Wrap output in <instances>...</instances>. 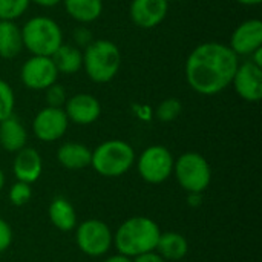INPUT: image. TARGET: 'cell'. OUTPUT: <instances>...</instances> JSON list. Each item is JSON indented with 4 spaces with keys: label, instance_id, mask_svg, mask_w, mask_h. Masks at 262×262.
I'll list each match as a JSON object with an SVG mask.
<instances>
[{
    "label": "cell",
    "instance_id": "1",
    "mask_svg": "<svg viewBox=\"0 0 262 262\" xmlns=\"http://www.w3.org/2000/svg\"><path fill=\"white\" fill-rule=\"evenodd\" d=\"M238 66V55L229 45L206 41L189 54L184 66L186 81L200 95H216L232 84Z\"/></svg>",
    "mask_w": 262,
    "mask_h": 262
},
{
    "label": "cell",
    "instance_id": "2",
    "mask_svg": "<svg viewBox=\"0 0 262 262\" xmlns=\"http://www.w3.org/2000/svg\"><path fill=\"white\" fill-rule=\"evenodd\" d=\"M160 235L161 230L154 220L147 216H132L117 229L114 243L120 255L135 258L155 250Z\"/></svg>",
    "mask_w": 262,
    "mask_h": 262
},
{
    "label": "cell",
    "instance_id": "3",
    "mask_svg": "<svg viewBox=\"0 0 262 262\" xmlns=\"http://www.w3.org/2000/svg\"><path fill=\"white\" fill-rule=\"evenodd\" d=\"M121 66V52L111 40H94L84 48L83 68L94 83H109Z\"/></svg>",
    "mask_w": 262,
    "mask_h": 262
},
{
    "label": "cell",
    "instance_id": "4",
    "mask_svg": "<svg viewBox=\"0 0 262 262\" xmlns=\"http://www.w3.org/2000/svg\"><path fill=\"white\" fill-rule=\"evenodd\" d=\"M135 163L134 147L123 140H107L92 150L91 166L106 178L124 175Z\"/></svg>",
    "mask_w": 262,
    "mask_h": 262
},
{
    "label": "cell",
    "instance_id": "5",
    "mask_svg": "<svg viewBox=\"0 0 262 262\" xmlns=\"http://www.w3.org/2000/svg\"><path fill=\"white\" fill-rule=\"evenodd\" d=\"M23 48L32 55L51 57L63 43V32L60 25L45 15L29 18L21 28Z\"/></svg>",
    "mask_w": 262,
    "mask_h": 262
},
{
    "label": "cell",
    "instance_id": "6",
    "mask_svg": "<svg viewBox=\"0 0 262 262\" xmlns=\"http://www.w3.org/2000/svg\"><path fill=\"white\" fill-rule=\"evenodd\" d=\"M173 173L178 184L187 193H203L212 181V169L207 160L198 152H184L173 163Z\"/></svg>",
    "mask_w": 262,
    "mask_h": 262
},
{
    "label": "cell",
    "instance_id": "7",
    "mask_svg": "<svg viewBox=\"0 0 262 262\" xmlns=\"http://www.w3.org/2000/svg\"><path fill=\"white\" fill-rule=\"evenodd\" d=\"M173 157L170 150L161 144L144 149L137 161L140 177L149 184H161L173 173Z\"/></svg>",
    "mask_w": 262,
    "mask_h": 262
},
{
    "label": "cell",
    "instance_id": "8",
    "mask_svg": "<svg viewBox=\"0 0 262 262\" xmlns=\"http://www.w3.org/2000/svg\"><path fill=\"white\" fill-rule=\"evenodd\" d=\"M75 241L78 249L92 258L103 256L109 252L114 236L109 226L100 220H86L78 224L75 232Z\"/></svg>",
    "mask_w": 262,
    "mask_h": 262
},
{
    "label": "cell",
    "instance_id": "9",
    "mask_svg": "<svg viewBox=\"0 0 262 262\" xmlns=\"http://www.w3.org/2000/svg\"><path fill=\"white\" fill-rule=\"evenodd\" d=\"M58 78V71L51 57L32 55L20 69V80L23 86L31 91H45Z\"/></svg>",
    "mask_w": 262,
    "mask_h": 262
},
{
    "label": "cell",
    "instance_id": "10",
    "mask_svg": "<svg viewBox=\"0 0 262 262\" xmlns=\"http://www.w3.org/2000/svg\"><path fill=\"white\" fill-rule=\"evenodd\" d=\"M69 126V120L63 111V107H51L46 106L37 112L32 120V132L35 138L45 143H52L60 140Z\"/></svg>",
    "mask_w": 262,
    "mask_h": 262
},
{
    "label": "cell",
    "instance_id": "11",
    "mask_svg": "<svg viewBox=\"0 0 262 262\" xmlns=\"http://www.w3.org/2000/svg\"><path fill=\"white\" fill-rule=\"evenodd\" d=\"M232 84L244 101L258 103L262 98V68L250 60L241 63L233 75Z\"/></svg>",
    "mask_w": 262,
    "mask_h": 262
},
{
    "label": "cell",
    "instance_id": "12",
    "mask_svg": "<svg viewBox=\"0 0 262 262\" xmlns=\"http://www.w3.org/2000/svg\"><path fill=\"white\" fill-rule=\"evenodd\" d=\"M64 114L69 121L78 126L95 123L101 115V103L91 94H75L64 103Z\"/></svg>",
    "mask_w": 262,
    "mask_h": 262
},
{
    "label": "cell",
    "instance_id": "13",
    "mask_svg": "<svg viewBox=\"0 0 262 262\" xmlns=\"http://www.w3.org/2000/svg\"><path fill=\"white\" fill-rule=\"evenodd\" d=\"M230 49L239 55H252L262 48V21L259 18H249L243 21L230 37Z\"/></svg>",
    "mask_w": 262,
    "mask_h": 262
},
{
    "label": "cell",
    "instance_id": "14",
    "mask_svg": "<svg viewBox=\"0 0 262 262\" xmlns=\"http://www.w3.org/2000/svg\"><path fill=\"white\" fill-rule=\"evenodd\" d=\"M167 0H132L130 18L134 25L143 29H152L158 26L167 15Z\"/></svg>",
    "mask_w": 262,
    "mask_h": 262
},
{
    "label": "cell",
    "instance_id": "15",
    "mask_svg": "<svg viewBox=\"0 0 262 262\" xmlns=\"http://www.w3.org/2000/svg\"><path fill=\"white\" fill-rule=\"evenodd\" d=\"M12 172L17 181L34 184L41 172H43V160L37 149L25 146L18 152H15V158L12 163Z\"/></svg>",
    "mask_w": 262,
    "mask_h": 262
},
{
    "label": "cell",
    "instance_id": "16",
    "mask_svg": "<svg viewBox=\"0 0 262 262\" xmlns=\"http://www.w3.org/2000/svg\"><path fill=\"white\" fill-rule=\"evenodd\" d=\"M28 141V132L23 126V123L14 117V114L3 121H0V146L6 152H18L26 146Z\"/></svg>",
    "mask_w": 262,
    "mask_h": 262
},
{
    "label": "cell",
    "instance_id": "17",
    "mask_svg": "<svg viewBox=\"0 0 262 262\" xmlns=\"http://www.w3.org/2000/svg\"><path fill=\"white\" fill-rule=\"evenodd\" d=\"M91 158H92V150L88 146L75 141L64 143L57 150L58 163L69 170H81L89 167Z\"/></svg>",
    "mask_w": 262,
    "mask_h": 262
},
{
    "label": "cell",
    "instance_id": "18",
    "mask_svg": "<svg viewBox=\"0 0 262 262\" xmlns=\"http://www.w3.org/2000/svg\"><path fill=\"white\" fill-rule=\"evenodd\" d=\"M48 216L54 227L61 232H71L77 227V212L74 206L63 196H57L48 207Z\"/></svg>",
    "mask_w": 262,
    "mask_h": 262
},
{
    "label": "cell",
    "instance_id": "19",
    "mask_svg": "<svg viewBox=\"0 0 262 262\" xmlns=\"http://www.w3.org/2000/svg\"><path fill=\"white\" fill-rule=\"evenodd\" d=\"M155 252L161 255L166 261H180L189 253V243L181 233L166 232L160 235Z\"/></svg>",
    "mask_w": 262,
    "mask_h": 262
},
{
    "label": "cell",
    "instance_id": "20",
    "mask_svg": "<svg viewBox=\"0 0 262 262\" xmlns=\"http://www.w3.org/2000/svg\"><path fill=\"white\" fill-rule=\"evenodd\" d=\"M58 74L72 75L83 68V52L75 45L61 43L60 48L51 55Z\"/></svg>",
    "mask_w": 262,
    "mask_h": 262
},
{
    "label": "cell",
    "instance_id": "21",
    "mask_svg": "<svg viewBox=\"0 0 262 262\" xmlns=\"http://www.w3.org/2000/svg\"><path fill=\"white\" fill-rule=\"evenodd\" d=\"M23 49L21 28L14 21L0 20V57L11 60L17 57Z\"/></svg>",
    "mask_w": 262,
    "mask_h": 262
},
{
    "label": "cell",
    "instance_id": "22",
    "mask_svg": "<svg viewBox=\"0 0 262 262\" xmlns=\"http://www.w3.org/2000/svg\"><path fill=\"white\" fill-rule=\"evenodd\" d=\"M64 9L78 23H92L103 12V0H63Z\"/></svg>",
    "mask_w": 262,
    "mask_h": 262
},
{
    "label": "cell",
    "instance_id": "23",
    "mask_svg": "<svg viewBox=\"0 0 262 262\" xmlns=\"http://www.w3.org/2000/svg\"><path fill=\"white\" fill-rule=\"evenodd\" d=\"M181 111H183L181 101L173 97H169L157 106L155 117L161 123H172L173 120H177L181 115Z\"/></svg>",
    "mask_w": 262,
    "mask_h": 262
},
{
    "label": "cell",
    "instance_id": "24",
    "mask_svg": "<svg viewBox=\"0 0 262 262\" xmlns=\"http://www.w3.org/2000/svg\"><path fill=\"white\" fill-rule=\"evenodd\" d=\"M29 0H0V20L14 21L29 8Z\"/></svg>",
    "mask_w": 262,
    "mask_h": 262
},
{
    "label": "cell",
    "instance_id": "25",
    "mask_svg": "<svg viewBox=\"0 0 262 262\" xmlns=\"http://www.w3.org/2000/svg\"><path fill=\"white\" fill-rule=\"evenodd\" d=\"M14 106H15L14 91L8 81L0 78V121L12 115Z\"/></svg>",
    "mask_w": 262,
    "mask_h": 262
},
{
    "label": "cell",
    "instance_id": "26",
    "mask_svg": "<svg viewBox=\"0 0 262 262\" xmlns=\"http://www.w3.org/2000/svg\"><path fill=\"white\" fill-rule=\"evenodd\" d=\"M9 201L12 206H25L31 196H32V190H31V184H26V183H21V181H17L15 184L11 186L9 189Z\"/></svg>",
    "mask_w": 262,
    "mask_h": 262
},
{
    "label": "cell",
    "instance_id": "27",
    "mask_svg": "<svg viewBox=\"0 0 262 262\" xmlns=\"http://www.w3.org/2000/svg\"><path fill=\"white\" fill-rule=\"evenodd\" d=\"M46 91V104L51 107H63L66 100H68V94L66 89L60 84V83H54L49 88L45 89Z\"/></svg>",
    "mask_w": 262,
    "mask_h": 262
},
{
    "label": "cell",
    "instance_id": "28",
    "mask_svg": "<svg viewBox=\"0 0 262 262\" xmlns=\"http://www.w3.org/2000/svg\"><path fill=\"white\" fill-rule=\"evenodd\" d=\"M72 38H74V43L77 48H86L88 45H91L94 41V35H92V31L88 29L86 26H78L74 29V34H72Z\"/></svg>",
    "mask_w": 262,
    "mask_h": 262
},
{
    "label": "cell",
    "instance_id": "29",
    "mask_svg": "<svg viewBox=\"0 0 262 262\" xmlns=\"http://www.w3.org/2000/svg\"><path fill=\"white\" fill-rule=\"evenodd\" d=\"M12 243V229L11 226L0 216V253L6 252Z\"/></svg>",
    "mask_w": 262,
    "mask_h": 262
},
{
    "label": "cell",
    "instance_id": "30",
    "mask_svg": "<svg viewBox=\"0 0 262 262\" xmlns=\"http://www.w3.org/2000/svg\"><path fill=\"white\" fill-rule=\"evenodd\" d=\"M132 262H166V259L161 255H158L155 250H152V252H146V253L135 256Z\"/></svg>",
    "mask_w": 262,
    "mask_h": 262
},
{
    "label": "cell",
    "instance_id": "31",
    "mask_svg": "<svg viewBox=\"0 0 262 262\" xmlns=\"http://www.w3.org/2000/svg\"><path fill=\"white\" fill-rule=\"evenodd\" d=\"M29 2L38 5V6H43V8H52V6H57L58 3H61L63 0H29Z\"/></svg>",
    "mask_w": 262,
    "mask_h": 262
},
{
    "label": "cell",
    "instance_id": "32",
    "mask_svg": "<svg viewBox=\"0 0 262 262\" xmlns=\"http://www.w3.org/2000/svg\"><path fill=\"white\" fill-rule=\"evenodd\" d=\"M250 61L255 63V64H258L259 68H262V48L256 49V51L250 55Z\"/></svg>",
    "mask_w": 262,
    "mask_h": 262
},
{
    "label": "cell",
    "instance_id": "33",
    "mask_svg": "<svg viewBox=\"0 0 262 262\" xmlns=\"http://www.w3.org/2000/svg\"><path fill=\"white\" fill-rule=\"evenodd\" d=\"M103 262H132V259L129 258V256H124V255H114V256H111V258H107V259H104Z\"/></svg>",
    "mask_w": 262,
    "mask_h": 262
},
{
    "label": "cell",
    "instance_id": "34",
    "mask_svg": "<svg viewBox=\"0 0 262 262\" xmlns=\"http://www.w3.org/2000/svg\"><path fill=\"white\" fill-rule=\"evenodd\" d=\"M236 2L244 6H256V5H261L262 0H236Z\"/></svg>",
    "mask_w": 262,
    "mask_h": 262
},
{
    "label": "cell",
    "instance_id": "35",
    "mask_svg": "<svg viewBox=\"0 0 262 262\" xmlns=\"http://www.w3.org/2000/svg\"><path fill=\"white\" fill-rule=\"evenodd\" d=\"M3 187H5V173H3V170L0 169V192L3 190Z\"/></svg>",
    "mask_w": 262,
    "mask_h": 262
},
{
    "label": "cell",
    "instance_id": "36",
    "mask_svg": "<svg viewBox=\"0 0 262 262\" xmlns=\"http://www.w3.org/2000/svg\"><path fill=\"white\" fill-rule=\"evenodd\" d=\"M167 2H169V3H170V2H177V0H167Z\"/></svg>",
    "mask_w": 262,
    "mask_h": 262
}]
</instances>
